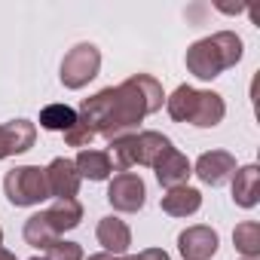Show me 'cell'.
Listing matches in <instances>:
<instances>
[{"instance_id": "6da1fadb", "label": "cell", "mask_w": 260, "mask_h": 260, "mask_svg": "<svg viewBox=\"0 0 260 260\" xmlns=\"http://www.w3.org/2000/svg\"><path fill=\"white\" fill-rule=\"evenodd\" d=\"M162 101H166L162 83L150 74H135L119 86H107L83 98L77 122L92 138L116 141L122 135H132L144 116L162 110Z\"/></svg>"}, {"instance_id": "7a4b0ae2", "label": "cell", "mask_w": 260, "mask_h": 260, "mask_svg": "<svg viewBox=\"0 0 260 260\" xmlns=\"http://www.w3.org/2000/svg\"><path fill=\"white\" fill-rule=\"evenodd\" d=\"M242 37L233 31H217L211 37L196 40L187 49V71L196 80H214L226 68H236L242 61Z\"/></svg>"}, {"instance_id": "3957f363", "label": "cell", "mask_w": 260, "mask_h": 260, "mask_svg": "<svg viewBox=\"0 0 260 260\" xmlns=\"http://www.w3.org/2000/svg\"><path fill=\"white\" fill-rule=\"evenodd\" d=\"M166 110L175 122H190L196 128H214L226 116V104L217 92L193 86H178L166 98Z\"/></svg>"}, {"instance_id": "277c9868", "label": "cell", "mask_w": 260, "mask_h": 260, "mask_svg": "<svg viewBox=\"0 0 260 260\" xmlns=\"http://www.w3.org/2000/svg\"><path fill=\"white\" fill-rule=\"evenodd\" d=\"M172 147V141L162 132H132V135H122L116 141H110V162L116 172H128L132 166H156L159 156Z\"/></svg>"}, {"instance_id": "5b68a950", "label": "cell", "mask_w": 260, "mask_h": 260, "mask_svg": "<svg viewBox=\"0 0 260 260\" xmlns=\"http://www.w3.org/2000/svg\"><path fill=\"white\" fill-rule=\"evenodd\" d=\"M4 193L16 208H28V205H40L49 199V181H46V169L40 166H19L13 172H7L4 178Z\"/></svg>"}, {"instance_id": "8992f818", "label": "cell", "mask_w": 260, "mask_h": 260, "mask_svg": "<svg viewBox=\"0 0 260 260\" xmlns=\"http://www.w3.org/2000/svg\"><path fill=\"white\" fill-rule=\"evenodd\" d=\"M101 71V52L95 43H77L64 58H61V86L64 89H83L89 86Z\"/></svg>"}, {"instance_id": "52a82bcc", "label": "cell", "mask_w": 260, "mask_h": 260, "mask_svg": "<svg viewBox=\"0 0 260 260\" xmlns=\"http://www.w3.org/2000/svg\"><path fill=\"white\" fill-rule=\"evenodd\" d=\"M107 202L116 211H122V214L141 211L144 202H147V187H144L141 175H135V172H119V175H113V181L107 187Z\"/></svg>"}, {"instance_id": "ba28073f", "label": "cell", "mask_w": 260, "mask_h": 260, "mask_svg": "<svg viewBox=\"0 0 260 260\" xmlns=\"http://www.w3.org/2000/svg\"><path fill=\"white\" fill-rule=\"evenodd\" d=\"M217 245H220L217 233L211 226H202V223L199 226H187L178 236V251H181L184 260H211L217 254Z\"/></svg>"}, {"instance_id": "9c48e42d", "label": "cell", "mask_w": 260, "mask_h": 260, "mask_svg": "<svg viewBox=\"0 0 260 260\" xmlns=\"http://www.w3.org/2000/svg\"><path fill=\"white\" fill-rule=\"evenodd\" d=\"M37 141V125L31 119H10L0 125V159L7 156H19L25 150H31Z\"/></svg>"}, {"instance_id": "30bf717a", "label": "cell", "mask_w": 260, "mask_h": 260, "mask_svg": "<svg viewBox=\"0 0 260 260\" xmlns=\"http://www.w3.org/2000/svg\"><path fill=\"white\" fill-rule=\"evenodd\" d=\"M46 181H49V196H55V199H77L83 178H80L74 159L58 156V159H52L46 166Z\"/></svg>"}, {"instance_id": "8fae6325", "label": "cell", "mask_w": 260, "mask_h": 260, "mask_svg": "<svg viewBox=\"0 0 260 260\" xmlns=\"http://www.w3.org/2000/svg\"><path fill=\"white\" fill-rule=\"evenodd\" d=\"M233 172H236V156L226 153V150H208V153H202L196 159V169H193V175H199V181L208 184V187L226 184L233 178Z\"/></svg>"}, {"instance_id": "7c38bea8", "label": "cell", "mask_w": 260, "mask_h": 260, "mask_svg": "<svg viewBox=\"0 0 260 260\" xmlns=\"http://www.w3.org/2000/svg\"><path fill=\"white\" fill-rule=\"evenodd\" d=\"M153 172H156V181H159L166 190H175V187H187V178L193 175V166H190V159H187L181 150L169 147V150L159 156V162L153 166Z\"/></svg>"}, {"instance_id": "4fadbf2b", "label": "cell", "mask_w": 260, "mask_h": 260, "mask_svg": "<svg viewBox=\"0 0 260 260\" xmlns=\"http://www.w3.org/2000/svg\"><path fill=\"white\" fill-rule=\"evenodd\" d=\"M95 236H98V245L107 254H113V257H122L128 251V245H132V230H128V223L119 220V217H113V214L98 220Z\"/></svg>"}, {"instance_id": "5bb4252c", "label": "cell", "mask_w": 260, "mask_h": 260, "mask_svg": "<svg viewBox=\"0 0 260 260\" xmlns=\"http://www.w3.org/2000/svg\"><path fill=\"white\" fill-rule=\"evenodd\" d=\"M233 202L239 208H254L260 202V169L245 166L233 172Z\"/></svg>"}, {"instance_id": "9a60e30c", "label": "cell", "mask_w": 260, "mask_h": 260, "mask_svg": "<svg viewBox=\"0 0 260 260\" xmlns=\"http://www.w3.org/2000/svg\"><path fill=\"white\" fill-rule=\"evenodd\" d=\"M43 214H46V220L52 223V230L61 236V233L80 226V220H83V205H80L77 199H55Z\"/></svg>"}, {"instance_id": "2e32d148", "label": "cell", "mask_w": 260, "mask_h": 260, "mask_svg": "<svg viewBox=\"0 0 260 260\" xmlns=\"http://www.w3.org/2000/svg\"><path fill=\"white\" fill-rule=\"evenodd\" d=\"M80 178H89V181H107L110 172H113V162H110V153L107 150H80L77 159H74Z\"/></svg>"}, {"instance_id": "e0dca14e", "label": "cell", "mask_w": 260, "mask_h": 260, "mask_svg": "<svg viewBox=\"0 0 260 260\" xmlns=\"http://www.w3.org/2000/svg\"><path fill=\"white\" fill-rule=\"evenodd\" d=\"M202 208V193L193 187H175L162 196V211L172 217H187Z\"/></svg>"}, {"instance_id": "ac0fdd59", "label": "cell", "mask_w": 260, "mask_h": 260, "mask_svg": "<svg viewBox=\"0 0 260 260\" xmlns=\"http://www.w3.org/2000/svg\"><path fill=\"white\" fill-rule=\"evenodd\" d=\"M61 236L52 230V223L46 220V214L40 211V214H31L28 220H25V242L31 245V248H40V251H46L49 245H55Z\"/></svg>"}, {"instance_id": "d6986e66", "label": "cell", "mask_w": 260, "mask_h": 260, "mask_svg": "<svg viewBox=\"0 0 260 260\" xmlns=\"http://www.w3.org/2000/svg\"><path fill=\"white\" fill-rule=\"evenodd\" d=\"M77 122V110L68 104H46L40 110V125L46 132H71Z\"/></svg>"}, {"instance_id": "ffe728a7", "label": "cell", "mask_w": 260, "mask_h": 260, "mask_svg": "<svg viewBox=\"0 0 260 260\" xmlns=\"http://www.w3.org/2000/svg\"><path fill=\"white\" fill-rule=\"evenodd\" d=\"M233 245L242 257H260V223L257 220H242L233 230Z\"/></svg>"}, {"instance_id": "44dd1931", "label": "cell", "mask_w": 260, "mask_h": 260, "mask_svg": "<svg viewBox=\"0 0 260 260\" xmlns=\"http://www.w3.org/2000/svg\"><path fill=\"white\" fill-rule=\"evenodd\" d=\"M43 260H83V248H80V242H64V239H58L55 245L46 248V257H43Z\"/></svg>"}, {"instance_id": "7402d4cb", "label": "cell", "mask_w": 260, "mask_h": 260, "mask_svg": "<svg viewBox=\"0 0 260 260\" xmlns=\"http://www.w3.org/2000/svg\"><path fill=\"white\" fill-rule=\"evenodd\" d=\"M116 260H172L169 251L162 248H144L141 254H132V257H116Z\"/></svg>"}, {"instance_id": "603a6c76", "label": "cell", "mask_w": 260, "mask_h": 260, "mask_svg": "<svg viewBox=\"0 0 260 260\" xmlns=\"http://www.w3.org/2000/svg\"><path fill=\"white\" fill-rule=\"evenodd\" d=\"M89 260H116V257H113V254H107V251H101V254H92Z\"/></svg>"}, {"instance_id": "cb8c5ba5", "label": "cell", "mask_w": 260, "mask_h": 260, "mask_svg": "<svg viewBox=\"0 0 260 260\" xmlns=\"http://www.w3.org/2000/svg\"><path fill=\"white\" fill-rule=\"evenodd\" d=\"M0 260H16V254H13V251H7L4 245H0Z\"/></svg>"}, {"instance_id": "d4e9b609", "label": "cell", "mask_w": 260, "mask_h": 260, "mask_svg": "<svg viewBox=\"0 0 260 260\" xmlns=\"http://www.w3.org/2000/svg\"><path fill=\"white\" fill-rule=\"evenodd\" d=\"M242 260H260V257H242Z\"/></svg>"}, {"instance_id": "484cf974", "label": "cell", "mask_w": 260, "mask_h": 260, "mask_svg": "<svg viewBox=\"0 0 260 260\" xmlns=\"http://www.w3.org/2000/svg\"><path fill=\"white\" fill-rule=\"evenodd\" d=\"M0 245H4V230H0Z\"/></svg>"}, {"instance_id": "4316f807", "label": "cell", "mask_w": 260, "mask_h": 260, "mask_svg": "<svg viewBox=\"0 0 260 260\" xmlns=\"http://www.w3.org/2000/svg\"><path fill=\"white\" fill-rule=\"evenodd\" d=\"M31 260H43V257H31Z\"/></svg>"}]
</instances>
